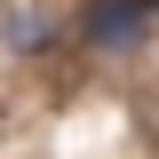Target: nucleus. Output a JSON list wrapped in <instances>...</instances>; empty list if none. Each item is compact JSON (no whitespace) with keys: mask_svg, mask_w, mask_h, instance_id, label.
Returning <instances> with one entry per match:
<instances>
[{"mask_svg":"<svg viewBox=\"0 0 159 159\" xmlns=\"http://www.w3.org/2000/svg\"><path fill=\"white\" fill-rule=\"evenodd\" d=\"M143 8L135 0H96V8H88V16H80V40H88V48H103V56H119V48H135L143 40Z\"/></svg>","mask_w":159,"mask_h":159,"instance_id":"nucleus-1","label":"nucleus"},{"mask_svg":"<svg viewBox=\"0 0 159 159\" xmlns=\"http://www.w3.org/2000/svg\"><path fill=\"white\" fill-rule=\"evenodd\" d=\"M135 8H143V16H151V8H159V0H135Z\"/></svg>","mask_w":159,"mask_h":159,"instance_id":"nucleus-2","label":"nucleus"}]
</instances>
